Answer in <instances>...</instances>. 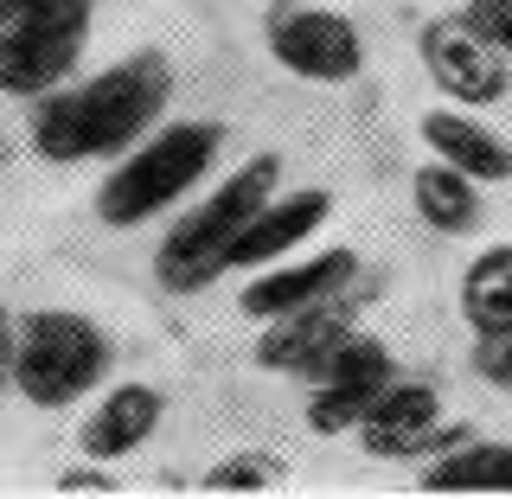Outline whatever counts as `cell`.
I'll use <instances>...</instances> for the list:
<instances>
[{
  "mask_svg": "<svg viewBox=\"0 0 512 499\" xmlns=\"http://www.w3.org/2000/svg\"><path fill=\"white\" fill-rule=\"evenodd\" d=\"M167 103H173V64L160 52H128L109 71L84 77V84H58V90L32 96L26 148L39 160H52V167L116 160L167 122Z\"/></svg>",
  "mask_w": 512,
  "mask_h": 499,
  "instance_id": "cell-1",
  "label": "cell"
},
{
  "mask_svg": "<svg viewBox=\"0 0 512 499\" xmlns=\"http://www.w3.org/2000/svg\"><path fill=\"white\" fill-rule=\"evenodd\" d=\"M224 160V122H160L154 135H141L128 154H116V167L96 186V218L109 231H135L154 224L160 212L199 192Z\"/></svg>",
  "mask_w": 512,
  "mask_h": 499,
  "instance_id": "cell-2",
  "label": "cell"
},
{
  "mask_svg": "<svg viewBox=\"0 0 512 499\" xmlns=\"http://www.w3.org/2000/svg\"><path fill=\"white\" fill-rule=\"evenodd\" d=\"M282 192V154H250L244 167H231L224 180L205 186V199L192 205L180 224H167L154 250V282L167 295H199L231 269L237 231Z\"/></svg>",
  "mask_w": 512,
  "mask_h": 499,
  "instance_id": "cell-3",
  "label": "cell"
},
{
  "mask_svg": "<svg viewBox=\"0 0 512 499\" xmlns=\"http://www.w3.org/2000/svg\"><path fill=\"white\" fill-rule=\"evenodd\" d=\"M116 372V340L84 308H39L20 314V352H13V391L32 410H71L103 391Z\"/></svg>",
  "mask_w": 512,
  "mask_h": 499,
  "instance_id": "cell-4",
  "label": "cell"
},
{
  "mask_svg": "<svg viewBox=\"0 0 512 499\" xmlns=\"http://www.w3.org/2000/svg\"><path fill=\"white\" fill-rule=\"evenodd\" d=\"M263 45L301 84H352L365 71V32L340 7H314V0H276L263 13Z\"/></svg>",
  "mask_w": 512,
  "mask_h": 499,
  "instance_id": "cell-5",
  "label": "cell"
},
{
  "mask_svg": "<svg viewBox=\"0 0 512 499\" xmlns=\"http://www.w3.org/2000/svg\"><path fill=\"white\" fill-rule=\"evenodd\" d=\"M416 52H423L429 84H436L448 103H461V109L506 103V90H512V52H506V45H493L468 13H436V20L423 26V39H416Z\"/></svg>",
  "mask_w": 512,
  "mask_h": 499,
  "instance_id": "cell-6",
  "label": "cell"
},
{
  "mask_svg": "<svg viewBox=\"0 0 512 499\" xmlns=\"http://www.w3.org/2000/svg\"><path fill=\"white\" fill-rule=\"evenodd\" d=\"M352 436H359V448L372 461H416V455H442V448L468 442V423H448V416H442V391L429 378H404V372H397Z\"/></svg>",
  "mask_w": 512,
  "mask_h": 499,
  "instance_id": "cell-7",
  "label": "cell"
},
{
  "mask_svg": "<svg viewBox=\"0 0 512 499\" xmlns=\"http://www.w3.org/2000/svg\"><path fill=\"white\" fill-rule=\"evenodd\" d=\"M397 378V359L378 333H352V340L320 365L314 391H308V429L314 436H352L365 423V410L384 397V384Z\"/></svg>",
  "mask_w": 512,
  "mask_h": 499,
  "instance_id": "cell-8",
  "label": "cell"
},
{
  "mask_svg": "<svg viewBox=\"0 0 512 499\" xmlns=\"http://www.w3.org/2000/svg\"><path fill=\"white\" fill-rule=\"evenodd\" d=\"M352 333H359V314H352L340 295L308 301V308H295V314L263 320V333H256V365L276 372V378H320V365H327Z\"/></svg>",
  "mask_w": 512,
  "mask_h": 499,
  "instance_id": "cell-9",
  "label": "cell"
},
{
  "mask_svg": "<svg viewBox=\"0 0 512 499\" xmlns=\"http://www.w3.org/2000/svg\"><path fill=\"white\" fill-rule=\"evenodd\" d=\"M359 282V256L352 250H314V256H282L269 269H250V282L237 288V308L244 320H276V314H295L308 301H327V295H346Z\"/></svg>",
  "mask_w": 512,
  "mask_h": 499,
  "instance_id": "cell-10",
  "label": "cell"
},
{
  "mask_svg": "<svg viewBox=\"0 0 512 499\" xmlns=\"http://www.w3.org/2000/svg\"><path fill=\"white\" fill-rule=\"evenodd\" d=\"M160 416H167V397L154 391V384L141 378H122L109 384L103 397L84 410V423H77V448H84V461H128L148 448V436L160 429Z\"/></svg>",
  "mask_w": 512,
  "mask_h": 499,
  "instance_id": "cell-11",
  "label": "cell"
},
{
  "mask_svg": "<svg viewBox=\"0 0 512 499\" xmlns=\"http://www.w3.org/2000/svg\"><path fill=\"white\" fill-rule=\"evenodd\" d=\"M90 26H26V32H0V96H32L71 84V71L84 64Z\"/></svg>",
  "mask_w": 512,
  "mask_h": 499,
  "instance_id": "cell-12",
  "label": "cell"
},
{
  "mask_svg": "<svg viewBox=\"0 0 512 499\" xmlns=\"http://www.w3.org/2000/svg\"><path fill=\"white\" fill-rule=\"evenodd\" d=\"M327 218H333V192H327V186L276 192V199H269L263 212H256L244 231H237V244H231V269H244V276H250V269L282 263V256H295Z\"/></svg>",
  "mask_w": 512,
  "mask_h": 499,
  "instance_id": "cell-13",
  "label": "cell"
},
{
  "mask_svg": "<svg viewBox=\"0 0 512 499\" xmlns=\"http://www.w3.org/2000/svg\"><path fill=\"white\" fill-rule=\"evenodd\" d=\"M416 135H423V148L436 154V160L461 167V173H468V180H480V186L512 180V141L500 135V128H487V122L474 116V109H461V103L423 109Z\"/></svg>",
  "mask_w": 512,
  "mask_h": 499,
  "instance_id": "cell-14",
  "label": "cell"
},
{
  "mask_svg": "<svg viewBox=\"0 0 512 499\" xmlns=\"http://www.w3.org/2000/svg\"><path fill=\"white\" fill-rule=\"evenodd\" d=\"M410 205L436 237H468L480 224V180H468L461 167H448V160L429 154L423 167L410 173Z\"/></svg>",
  "mask_w": 512,
  "mask_h": 499,
  "instance_id": "cell-15",
  "label": "cell"
},
{
  "mask_svg": "<svg viewBox=\"0 0 512 499\" xmlns=\"http://www.w3.org/2000/svg\"><path fill=\"white\" fill-rule=\"evenodd\" d=\"M423 493H512V442H455L442 448V455H429L423 480H416Z\"/></svg>",
  "mask_w": 512,
  "mask_h": 499,
  "instance_id": "cell-16",
  "label": "cell"
},
{
  "mask_svg": "<svg viewBox=\"0 0 512 499\" xmlns=\"http://www.w3.org/2000/svg\"><path fill=\"white\" fill-rule=\"evenodd\" d=\"M461 320L474 333H512V244H487L461 269Z\"/></svg>",
  "mask_w": 512,
  "mask_h": 499,
  "instance_id": "cell-17",
  "label": "cell"
},
{
  "mask_svg": "<svg viewBox=\"0 0 512 499\" xmlns=\"http://www.w3.org/2000/svg\"><path fill=\"white\" fill-rule=\"evenodd\" d=\"M282 461L276 455H256V448H244V455H224L218 468H205L199 487L205 493H276L282 487Z\"/></svg>",
  "mask_w": 512,
  "mask_h": 499,
  "instance_id": "cell-18",
  "label": "cell"
},
{
  "mask_svg": "<svg viewBox=\"0 0 512 499\" xmlns=\"http://www.w3.org/2000/svg\"><path fill=\"white\" fill-rule=\"evenodd\" d=\"M96 0H0V32L26 26H90Z\"/></svg>",
  "mask_w": 512,
  "mask_h": 499,
  "instance_id": "cell-19",
  "label": "cell"
},
{
  "mask_svg": "<svg viewBox=\"0 0 512 499\" xmlns=\"http://www.w3.org/2000/svg\"><path fill=\"white\" fill-rule=\"evenodd\" d=\"M468 365H474L480 384H493V391H512V333H474Z\"/></svg>",
  "mask_w": 512,
  "mask_h": 499,
  "instance_id": "cell-20",
  "label": "cell"
},
{
  "mask_svg": "<svg viewBox=\"0 0 512 499\" xmlns=\"http://www.w3.org/2000/svg\"><path fill=\"white\" fill-rule=\"evenodd\" d=\"M58 493L64 499H84V493H103L109 499V493H122V480L109 474V461H90V468H64L58 474Z\"/></svg>",
  "mask_w": 512,
  "mask_h": 499,
  "instance_id": "cell-21",
  "label": "cell"
},
{
  "mask_svg": "<svg viewBox=\"0 0 512 499\" xmlns=\"http://www.w3.org/2000/svg\"><path fill=\"white\" fill-rule=\"evenodd\" d=\"M461 13H468L493 45H506V52H512V0H468Z\"/></svg>",
  "mask_w": 512,
  "mask_h": 499,
  "instance_id": "cell-22",
  "label": "cell"
},
{
  "mask_svg": "<svg viewBox=\"0 0 512 499\" xmlns=\"http://www.w3.org/2000/svg\"><path fill=\"white\" fill-rule=\"evenodd\" d=\"M13 352H20V314L0 308V384H13Z\"/></svg>",
  "mask_w": 512,
  "mask_h": 499,
  "instance_id": "cell-23",
  "label": "cell"
}]
</instances>
